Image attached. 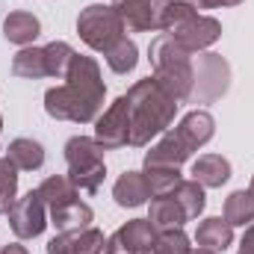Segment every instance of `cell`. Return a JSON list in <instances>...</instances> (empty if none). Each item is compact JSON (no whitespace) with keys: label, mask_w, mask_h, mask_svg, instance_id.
Returning <instances> with one entry per match:
<instances>
[{"label":"cell","mask_w":254,"mask_h":254,"mask_svg":"<svg viewBox=\"0 0 254 254\" xmlns=\"http://www.w3.org/2000/svg\"><path fill=\"white\" fill-rule=\"evenodd\" d=\"M12 74L21 77V80H42V77H48L45 48H21L12 57Z\"/></svg>","instance_id":"cell-22"},{"label":"cell","mask_w":254,"mask_h":254,"mask_svg":"<svg viewBox=\"0 0 254 254\" xmlns=\"http://www.w3.org/2000/svg\"><path fill=\"white\" fill-rule=\"evenodd\" d=\"M127 104H130V148H148L154 139H160L178 116V101L154 80H136L127 89Z\"/></svg>","instance_id":"cell-2"},{"label":"cell","mask_w":254,"mask_h":254,"mask_svg":"<svg viewBox=\"0 0 254 254\" xmlns=\"http://www.w3.org/2000/svg\"><path fill=\"white\" fill-rule=\"evenodd\" d=\"M104 60H107V65H110L113 74H130V71L136 68V63H139V48H136L133 39H127L125 36L113 51L104 54Z\"/></svg>","instance_id":"cell-27"},{"label":"cell","mask_w":254,"mask_h":254,"mask_svg":"<svg viewBox=\"0 0 254 254\" xmlns=\"http://www.w3.org/2000/svg\"><path fill=\"white\" fill-rule=\"evenodd\" d=\"M231 89V63L222 54H198L192 63V92L187 104H216Z\"/></svg>","instance_id":"cell-7"},{"label":"cell","mask_w":254,"mask_h":254,"mask_svg":"<svg viewBox=\"0 0 254 254\" xmlns=\"http://www.w3.org/2000/svg\"><path fill=\"white\" fill-rule=\"evenodd\" d=\"M195 243L201 249H210V252H216V254L228 252L234 246V225L225 216H207V219L198 222Z\"/></svg>","instance_id":"cell-15"},{"label":"cell","mask_w":254,"mask_h":254,"mask_svg":"<svg viewBox=\"0 0 254 254\" xmlns=\"http://www.w3.org/2000/svg\"><path fill=\"white\" fill-rule=\"evenodd\" d=\"M0 254H30V252H27L21 243H9V246H3V249H0Z\"/></svg>","instance_id":"cell-33"},{"label":"cell","mask_w":254,"mask_h":254,"mask_svg":"<svg viewBox=\"0 0 254 254\" xmlns=\"http://www.w3.org/2000/svg\"><path fill=\"white\" fill-rule=\"evenodd\" d=\"M190 3H195L198 9H222V6H240L246 0H190Z\"/></svg>","instance_id":"cell-31"},{"label":"cell","mask_w":254,"mask_h":254,"mask_svg":"<svg viewBox=\"0 0 254 254\" xmlns=\"http://www.w3.org/2000/svg\"><path fill=\"white\" fill-rule=\"evenodd\" d=\"M172 195H175V201L184 207L187 219H198V216L204 213V207H207V195H204V187H201L198 181H181L178 190L172 192Z\"/></svg>","instance_id":"cell-25"},{"label":"cell","mask_w":254,"mask_h":254,"mask_svg":"<svg viewBox=\"0 0 254 254\" xmlns=\"http://www.w3.org/2000/svg\"><path fill=\"white\" fill-rule=\"evenodd\" d=\"M154 237H157V231L148 219H130L113 237H107L104 254H142L154 243Z\"/></svg>","instance_id":"cell-11"},{"label":"cell","mask_w":254,"mask_h":254,"mask_svg":"<svg viewBox=\"0 0 254 254\" xmlns=\"http://www.w3.org/2000/svg\"><path fill=\"white\" fill-rule=\"evenodd\" d=\"M148 60H151V77L178 101L187 104L192 92V54L184 51L172 36H157L148 48Z\"/></svg>","instance_id":"cell-4"},{"label":"cell","mask_w":254,"mask_h":254,"mask_svg":"<svg viewBox=\"0 0 254 254\" xmlns=\"http://www.w3.org/2000/svg\"><path fill=\"white\" fill-rule=\"evenodd\" d=\"M145 184L151 190V198H163V195H172L178 190V184L184 181L181 178V169H145Z\"/></svg>","instance_id":"cell-29"},{"label":"cell","mask_w":254,"mask_h":254,"mask_svg":"<svg viewBox=\"0 0 254 254\" xmlns=\"http://www.w3.org/2000/svg\"><path fill=\"white\" fill-rule=\"evenodd\" d=\"M65 163H68V181L77 192H95L104 187L107 163H104V145L95 136H71L65 142Z\"/></svg>","instance_id":"cell-5"},{"label":"cell","mask_w":254,"mask_h":254,"mask_svg":"<svg viewBox=\"0 0 254 254\" xmlns=\"http://www.w3.org/2000/svg\"><path fill=\"white\" fill-rule=\"evenodd\" d=\"M18 198V169L0 157V213H9V207Z\"/></svg>","instance_id":"cell-30"},{"label":"cell","mask_w":254,"mask_h":254,"mask_svg":"<svg viewBox=\"0 0 254 254\" xmlns=\"http://www.w3.org/2000/svg\"><path fill=\"white\" fill-rule=\"evenodd\" d=\"M6 216H9V228H12V234L18 240H36L51 225L48 204L39 195V190H30V192H24L21 198H15V204L9 207Z\"/></svg>","instance_id":"cell-8"},{"label":"cell","mask_w":254,"mask_h":254,"mask_svg":"<svg viewBox=\"0 0 254 254\" xmlns=\"http://www.w3.org/2000/svg\"><path fill=\"white\" fill-rule=\"evenodd\" d=\"M107 237L98 228H83V231H68L57 234L48 243V254H104Z\"/></svg>","instance_id":"cell-13"},{"label":"cell","mask_w":254,"mask_h":254,"mask_svg":"<svg viewBox=\"0 0 254 254\" xmlns=\"http://www.w3.org/2000/svg\"><path fill=\"white\" fill-rule=\"evenodd\" d=\"M95 139L104 145V151L125 148L130 139V104L127 95H119L98 119H95Z\"/></svg>","instance_id":"cell-9"},{"label":"cell","mask_w":254,"mask_h":254,"mask_svg":"<svg viewBox=\"0 0 254 254\" xmlns=\"http://www.w3.org/2000/svg\"><path fill=\"white\" fill-rule=\"evenodd\" d=\"M0 249H3V246H0Z\"/></svg>","instance_id":"cell-37"},{"label":"cell","mask_w":254,"mask_h":254,"mask_svg":"<svg viewBox=\"0 0 254 254\" xmlns=\"http://www.w3.org/2000/svg\"><path fill=\"white\" fill-rule=\"evenodd\" d=\"M192 157V151L184 145V139L175 133V127H169L145 154V169H181Z\"/></svg>","instance_id":"cell-12"},{"label":"cell","mask_w":254,"mask_h":254,"mask_svg":"<svg viewBox=\"0 0 254 254\" xmlns=\"http://www.w3.org/2000/svg\"><path fill=\"white\" fill-rule=\"evenodd\" d=\"M104 95H107V86H104L98 60L77 54L65 74V83L45 92V113L57 122L89 125L101 116Z\"/></svg>","instance_id":"cell-1"},{"label":"cell","mask_w":254,"mask_h":254,"mask_svg":"<svg viewBox=\"0 0 254 254\" xmlns=\"http://www.w3.org/2000/svg\"><path fill=\"white\" fill-rule=\"evenodd\" d=\"M6 160L18 169V172H39L45 166V145L27 136H18L9 142L6 148Z\"/></svg>","instance_id":"cell-19"},{"label":"cell","mask_w":254,"mask_h":254,"mask_svg":"<svg viewBox=\"0 0 254 254\" xmlns=\"http://www.w3.org/2000/svg\"><path fill=\"white\" fill-rule=\"evenodd\" d=\"M190 254H216V252H210V249H201V246H198V249H190Z\"/></svg>","instance_id":"cell-34"},{"label":"cell","mask_w":254,"mask_h":254,"mask_svg":"<svg viewBox=\"0 0 254 254\" xmlns=\"http://www.w3.org/2000/svg\"><path fill=\"white\" fill-rule=\"evenodd\" d=\"M125 24L119 18V12L113 6H104V3H89L80 15H77V36L86 48L98 51V54H107L113 51L122 39H125Z\"/></svg>","instance_id":"cell-6"},{"label":"cell","mask_w":254,"mask_h":254,"mask_svg":"<svg viewBox=\"0 0 254 254\" xmlns=\"http://www.w3.org/2000/svg\"><path fill=\"white\" fill-rule=\"evenodd\" d=\"M42 33V21L33 15V12H24V9H15L6 15L3 21V36L6 42L18 45V48H30Z\"/></svg>","instance_id":"cell-18"},{"label":"cell","mask_w":254,"mask_h":254,"mask_svg":"<svg viewBox=\"0 0 254 254\" xmlns=\"http://www.w3.org/2000/svg\"><path fill=\"white\" fill-rule=\"evenodd\" d=\"M249 192L254 195V175H252V184H249Z\"/></svg>","instance_id":"cell-35"},{"label":"cell","mask_w":254,"mask_h":254,"mask_svg":"<svg viewBox=\"0 0 254 254\" xmlns=\"http://www.w3.org/2000/svg\"><path fill=\"white\" fill-rule=\"evenodd\" d=\"M77 57V51L68 45V42H51L45 45V65H48V77H57V80H65L68 68H71V60Z\"/></svg>","instance_id":"cell-26"},{"label":"cell","mask_w":254,"mask_h":254,"mask_svg":"<svg viewBox=\"0 0 254 254\" xmlns=\"http://www.w3.org/2000/svg\"><path fill=\"white\" fill-rule=\"evenodd\" d=\"M48 216H51V225L57 228V234L83 231V228H92V222H95V210H92L86 201H80V198L65 201V204H60V207H54Z\"/></svg>","instance_id":"cell-16"},{"label":"cell","mask_w":254,"mask_h":254,"mask_svg":"<svg viewBox=\"0 0 254 254\" xmlns=\"http://www.w3.org/2000/svg\"><path fill=\"white\" fill-rule=\"evenodd\" d=\"M225 219L234 228H249L254 222V195L249 190H237L225 198Z\"/></svg>","instance_id":"cell-23"},{"label":"cell","mask_w":254,"mask_h":254,"mask_svg":"<svg viewBox=\"0 0 254 254\" xmlns=\"http://www.w3.org/2000/svg\"><path fill=\"white\" fill-rule=\"evenodd\" d=\"M0 133H3V116H0Z\"/></svg>","instance_id":"cell-36"},{"label":"cell","mask_w":254,"mask_h":254,"mask_svg":"<svg viewBox=\"0 0 254 254\" xmlns=\"http://www.w3.org/2000/svg\"><path fill=\"white\" fill-rule=\"evenodd\" d=\"M190 237L184 234V228H175V231H157L154 243L142 254H190Z\"/></svg>","instance_id":"cell-28"},{"label":"cell","mask_w":254,"mask_h":254,"mask_svg":"<svg viewBox=\"0 0 254 254\" xmlns=\"http://www.w3.org/2000/svg\"><path fill=\"white\" fill-rule=\"evenodd\" d=\"M192 181H198L204 190H219L231 181V160L222 154H201L192 163Z\"/></svg>","instance_id":"cell-17"},{"label":"cell","mask_w":254,"mask_h":254,"mask_svg":"<svg viewBox=\"0 0 254 254\" xmlns=\"http://www.w3.org/2000/svg\"><path fill=\"white\" fill-rule=\"evenodd\" d=\"M39 195L45 198V204H48V213H51L54 207L65 204V201H74V198H80V192L74 190V184L68 181V175H51V178H45V181L39 184Z\"/></svg>","instance_id":"cell-24"},{"label":"cell","mask_w":254,"mask_h":254,"mask_svg":"<svg viewBox=\"0 0 254 254\" xmlns=\"http://www.w3.org/2000/svg\"><path fill=\"white\" fill-rule=\"evenodd\" d=\"M113 198H116V204L125 207V210H136V207L148 204L151 190H148V184H145V175H142V172H125V175L116 181V187H113Z\"/></svg>","instance_id":"cell-20"},{"label":"cell","mask_w":254,"mask_h":254,"mask_svg":"<svg viewBox=\"0 0 254 254\" xmlns=\"http://www.w3.org/2000/svg\"><path fill=\"white\" fill-rule=\"evenodd\" d=\"M160 30L190 54H204L222 39V24L213 15H201L190 0H169L163 9Z\"/></svg>","instance_id":"cell-3"},{"label":"cell","mask_w":254,"mask_h":254,"mask_svg":"<svg viewBox=\"0 0 254 254\" xmlns=\"http://www.w3.org/2000/svg\"><path fill=\"white\" fill-rule=\"evenodd\" d=\"M237 254H254V222L246 228V234H243V240H240V252Z\"/></svg>","instance_id":"cell-32"},{"label":"cell","mask_w":254,"mask_h":254,"mask_svg":"<svg viewBox=\"0 0 254 254\" xmlns=\"http://www.w3.org/2000/svg\"><path fill=\"white\" fill-rule=\"evenodd\" d=\"M175 133L184 139V145L195 154L198 148H204L216 136V119L207 110H192V113H187L181 119V125L175 127Z\"/></svg>","instance_id":"cell-14"},{"label":"cell","mask_w":254,"mask_h":254,"mask_svg":"<svg viewBox=\"0 0 254 254\" xmlns=\"http://www.w3.org/2000/svg\"><path fill=\"white\" fill-rule=\"evenodd\" d=\"M148 222L154 225V231H175V228H184L190 219H187L184 207L175 201V195H163V198L151 201Z\"/></svg>","instance_id":"cell-21"},{"label":"cell","mask_w":254,"mask_h":254,"mask_svg":"<svg viewBox=\"0 0 254 254\" xmlns=\"http://www.w3.org/2000/svg\"><path fill=\"white\" fill-rule=\"evenodd\" d=\"M166 3L169 0H113L110 6L119 12L127 33H151L160 30Z\"/></svg>","instance_id":"cell-10"}]
</instances>
